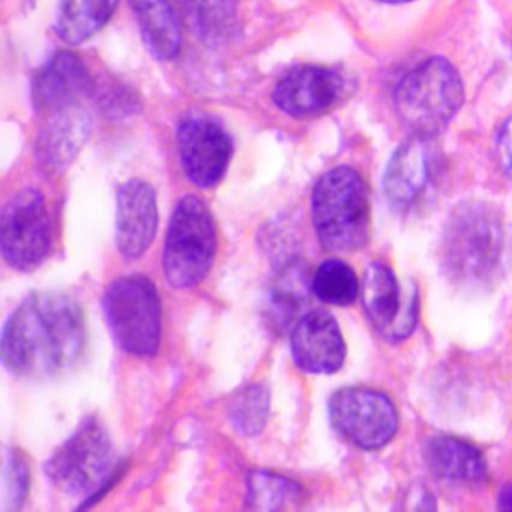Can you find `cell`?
<instances>
[{
  "mask_svg": "<svg viewBox=\"0 0 512 512\" xmlns=\"http://www.w3.org/2000/svg\"><path fill=\"white\" fill-rule=\"evenodd\" d=\"M361 286L355 271L343 260L329 259L317 268L311 280V292L335 307H347L356 301Z\"/></svg>",
  "mask_w": 512,
  "mask_h": 512,
  "instance_id": "cb8c5ba5",
  "label": "cell"
},
{
  "mask_svg": "<svg viewBox=\"0 0 512 512\" xmlns=\"http://www.w3.org/2000/svg\"><path fill=\"white\" fill-rule=\"evenodd\" d=\"M118 0H59L55 29L65 43L89 40L112 19Z\"/></svg>",
  "mask_w": 512,
  "mask_h": 512,
  "instance_id": "ffe728a7",
  "label": "cell"
},
{
  "mask_svg": "<svg viewBox=\"0 0 512 512\" xmlns=\"http://www.w3.org/2000/svg\"><path fill=\"white\" fill-rule=\"evenodd\" d=\"M104 314L113 337L124 352L151 358L161 341L160 293L145 275H127L107 287Z\"/></svg>",
  "mask_w": 512,
  "mask_h": 512,
  "instance_id": "52a82bcc",
  "label": "cell"
},
{
  "mask_svg": "<svg viewBox=\"0 0 512 512\" xmlns=\"http://www.w3.org/2000/svg\"><path fill=\"white\" fill-rule=\"evenodd\" d=\"M497 161L506 178L512 181V116H509L502 127L496 140Z\"/></svg>",
  "mask_w": 512,
  "mask_h": 512,
  "instance_id": "484cf974",
  "label": "cell"
},
{
  "mask_svg": "<svg viewBox=\"0 0 512 512\" xmlns=\"http://www.w3.org/2000/svg\"><path fill=\"white\" fill-rule=\"evenodd\" d=\"M217 253V229L208 205L193 194L176 205L167 230L163 268L167 283L179 290L199 286Z\"/></svg>",
  "mask_w": 512,
  "mask_h": 512,
  "instance_id": "8992f818",
  "label": "cell"
},
{
  "mask_svg": "<svg viewBox=\"0 0 512 512\" xmlns=\"http://www.w3.org/2000/svg\"><path fill=\"white\" fill-rule=\"evenodd\" d=\"M314 229L326 250L350 253L370 238L367 185L356 170L341 166L326 172L311 197Z\"/></svg>",
  "mask_w": 512,
  "mask_h": 512,
  "instance_id": "3957f363",
  "label": "cell"
},
{
  "mask_svg": "<svg viewBox=\"0 0 512 512\" xmlns=\"http://www.w3.org/2000/svg\"><path fill=\"white\" fill-rule=\"evenodd\" d=\"M376 2H382V4H406V2H412V0H376Z\"/></svg>",
  "mask_w": 512,
  "mask_h": 512,
  "instance_id": "83f0119b",
  "label": "cell"
},
{
  "mask_svg": "<svg viewBox=\"0 0 512 512\" xmlns=\"http://www.w3.org/2000/svg\"><path fill=\"white\" fill-rule=\"evenodd\" d=\"M304 499V488L286 476L271 470H254L248 476L247 506L254 511L298 509Z\"/></svg>",
  "mask_w": 512,
  "mask_h": 512,
  "instance_id": "7402d4cb",
  "label": "cell"
},
{
  "mask_svg": "<svg viewBox=\"0 0 512 512\" xmlns=\"http://www.w3.org/2000/svg\"><path fill=\"white\" fill-rule=\"evenodd\" d=\"M464 101L460 74L434 56L413 68L395 89L398 118L413 137L433 140L454 119Z\"/></svg>",
  "mask_w": 512,
  "mask_h": 512,
  "instance_id": "277c9868",
  "label": "cell"
},
{
  "mask_svg": "<svg viewBox=\"0 0 512 512\" xmlns=\"http://www.w3.org/2000/svg\"><path fill=\"white\" fill-rule=\"evenodd\" d=\"M40 134L38 155L49 169L62 170L76 157L88 136V115L79 104L50 110Z\"/></svg>",
  "mask_w": 512,
  "mask_h": 512,
  "instance_id": "2e32d148",
  "label": "cell"
},
{
  "mask_svg": "<svg viewBox=\"0 0 512 512\" xmlns=\"http://www.w3.org/2000/svg\"><path fill=\"white\" fill-rule=\"evenodd\" d=\"M158 229V203L148 182L133 179L118 193L116 245L124 259L137 260L149 250Z\"/></svg>",
  "mask_w": 512,
  "mask_h": 512,
  "instance_id": "9a60e30c",
  "label": "cell"
},
{
  "mask_svg": "<svg viewBox=\"0 0 512 512\" xmlns=\"http://www.w3.org/2000/svg\"><path fill=\"white\" fill-rule=\"evenodd\" d=\"M499 508L503 511H512V484L505 485L500 490L499 494Z\"/></svg>",
  "mask_w": 512,
  "mask_h": 512,
  "instance_id": "4316f807",
  "label": "cell"
},
{
  "mask_svg": "<svg viewBox=\"0 0 512 512\" xmlns=\"http://www.w3.org/2000/svg\"><path fill=\"white\" fill-rule=\"evenodd\" d=\"M329 419L347 442L376 451L394 439L398 412L385 392L365 386L338 389L329 400Z\"/></svg>",
  "mask_w": 512,
  "mask_h": 512,
  "instance_id": "ba28073f",
  "label": "cell"
},
{
  "mask_svg": "<svg viewBox=\"0 0 512 512\" xmlns=\"http://www.w3.org/2000/svg\"><path fill=\"white\" fill-rule=\"evenodd\" d=\"M346 80L332 68L305 65L287 73L275 86V106L293 118H314L337 106Z\"/></svg>",
  "mask_w": 512,
  "mask_h": 512,
  "instance_id": "4fadbf2b",
  "label": "cell"
},
{
  "mask_svg": "<svg viewBox=\"0 0 512 512\" xmlns=\"http://www.w3.org/2000/svg\"><path fill=\"white\" fill-rule=\"evenodd\" d=\"M361 298L371 325L391 343L412 335L418 320V292L415 287L406 295L394 271L386 263L373 262L365 269Z\"/></svg>",
  "mask_w": 512,
  "mask_h": 512,
  "instance_id": "30bf717a",
  "label": "cell"
},
{
  "mask_svg": "<svg viewBox=\"0 0 512 512\" xmlns=\"http://www.w3.org/2000/svg\"><path fill=\"white\" fill-rule=\"evenodd\" d=\"M439 151L433 140L412 137L392 155L383 190L389 205L398 212H409L425 202L440 173Z\"/></svg>",
  "mask_w": 512,
  "mask_h": 512,
  "instance_id": "8fae6325",
  "label": "cell"
},
{
  "mask_svg": "<svg viewBox=\"0 0 512 512\" xmlns=\"http://www.w3.org/2000/svg\"><path fill=\"white\" fill-rule=\"evenodd\" d=\"M47 479L62 493L100 500L119 478L115 446L98 419L86 418L53 452L44 466Z\"/></svg>",
  "mask_w": 512,
  "mask_h": 512,
  "instance_id": "5b68a950",
  "label": "cell"
},
{
  "mask_svg": "<svg viewBox=\"0 0 512 512\" xmlns=\"http://www.w3.org/2000/svg\"><path fill=\"white\" fill-rule=\"evenodd\" d=\"M503 227L499 212L485 202H464L449 215L440 257L446 277L464 290L493 283L502 259Z\"/></svg>",
  "mask_w": 512,
  "mask_h": 512,
  "instance_id": "7a4b0ae2",
  "label": "cell"
},
{
  "mask_svg": "<svg viewBox=\"0 0 512 512\" xmlns=\"http://www.w3.org/2000/svg\"><path fill=\"white\" fill-rule=\"evenodd\" d=\"M292 356L298 368L310 374H334L343 367L346 343L340 326L325 310L308 311L293 326Z\"/></svg>",
  "mask_w": 512,
  "mask_h": 512,
  "instance_id": "5bb4252c",
  "label": "cell"
},
{
  "mask_svg": "<svg viewBox=\"0 0 512 512\" xmlns=\"http://www.w3.org/2000/svg\"><path fill=\"white\" fill-rule=\"evenodd\" d=\"M178 148L185 175L199 188L215 187L224 178L233 151L227 131L208 116L182 122Z\"/></svg>",
  "mask_w": 512,
  "mask_h": 512,
  "instance_id": "7c38bea8",
  "label": "cell"
},
{
  "mask_svg": "<svg viewBox=\"0 0 512 512\" xmlns=\"http://www.w3.org/2000/svg\"><path fill=\"white\" fill-rule=\"evenodd\" d=\"M86 344L82 307L67 293L37 292L23 299L2 332V361L10 373L31 379L73 368Z\"/></svg>",
  "mask_w": 512,
  "mask_h": 512,
  "instance_id": "6da1fadb",
  "label": "cell"
},
{
  "mask_svg": "<svg viewBox=\"0 0 512 512\" xmlns=\"http://www.w3.org/2000/svg\"><path fill=\"white\" fill-rule=\"evenodd\" d=\"M31 485L29 466L20 452L11 451L5 464V508L19 509L25 503Z\"/></svg>",
  "mask_w": 512,
  "mask_h": 512,
  "instance_id": "d4e9b609",
  "label": "cell"
},
{
  "mask_svg": "<svg viewBox=\"0 0 512 512\" xmlns=\"http://www.w3.org/2000/svg\"><path fill=\"white\" fill-rule=\"evenodd\" d=\"M424 458L434 476L452 484H478L487 476L484 454L458 437H431L425 443Z\"/></svg>",
  "mask_w": 512,
  "mask_h": 512,
  "instance_id": "e0dca14e",
  "label": "cell"
},
{
  "mask_svg": "<svg viewBox=\"0 0 512 512\" xmlns=\"http://www.w3.org/2000/svg\"><path fill=\"white\" fill-rule=\"evenodd\" d=\"M271 409V394L263 383H251L239 389L230 401L227 416L230 425L241 436H257L262 433Z\"/></svg>",
  "mask_w": 512,
  "mask_h": 512,
  "instance_id": "603a6c76",
  "label": "cell"
},
{
  "mask_svg": "<svg viewBox=\"0 0 512 512\" xmlns=\"http://www.w3.org/2000/svg\"><path fill=\"white\" fill-rule=\"evenodd\" d=\"M89 74L73 53H59L35 77L34 101L40 112L77 103L89 88Z\"/></svg>",
  "mask_w": 512,
  "mask_h": 512,
  "instance_id": "ac0fdd59",
  "label": "cell"
},
{
  "mask_svg": "<svg viewBox=\"0 0 512 512\" xmlns=\"http://www.w3.org/2000/svg\"><path fill=\"white\" fill-rule=\"evenodd\" d=\"M185 19L194 35L208 46L229 43L238 32L235 0H185Z\"/></svg>",
  "mask_w": 512,
  "mask_h": 512,
  "instance_id": "44dd1931",
  "label": "cell"
},
{
  "mask_svg": "<svg viewBox=\"0 0 512 512\" xmlns=\"http://www.w3.org/2000/svg\"><path fill=\"white\" fill-rule=\"evenodd\" d=\"M130 5L151 55L160 61L176 58L182 43L181 25L169 0H130Z\"/></svg>",
  "mask_w": 512,
  "mask_h": 512,
  "instance_id": "d6986e66",
  "label": "cell"
},
{
  "mask_svg": "<svg viewBox=\"0 0 512 512\" xmlns=\"http://www.w3.org/2000/svg\"><path fill=\"white\" fill-rule=\"evenodd\" d=\"M0 248L5 262L20 272L43 265L52 248L49 212L41 191L25 188L2 212Z\"/></svg>",
  "mask_w": 512,
  "mask_h": 512,
  "instance_id": "9c48e42d",
  "label": "cell"
}]
</instances>
